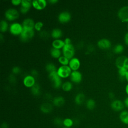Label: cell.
<instances>
[{"label":"cell","mask_w":128,"mask_h":128,"mask_svg":"<svg viewBox=\"0 0 128 128\" xmlns=\"http://www.w3.org/2000/svg\"><path fill=\"white\" fill-rule=\"evenodd\" d=\"M116 66L118 70H128V57L125 56L118 57L116 60Z\"/></svg>","instance_id":"cell-1"},{"label":"cell","mask_w":128,"mask_h":128,"mask_svg":"<svg viewBox=\"0 0 128 128\" xmlns=\"http://www.w3.org/2000/svg\"><path fill=\"white\" fill-rule=\"evenodd\" d=\"M48 78L55 88H58L62 85L61 78L58 74L57 71L48 74Z\"/></svg>","instance_id":"cell-2"},{"label":"cell","mask_w":128,"mask_h":128,"mask_svg":"<svg viewBox=\"0 0 128 128\" xmlns=\"http://www.w3.org/2000/svg\"><path fill=\"white\" fill-rule=\"evenodd\" d=\"M62 52L64 56L68 59L70 60L73 58L74 54V48L72 44H65L62 48Z\"/></svg>","instance_id":"cell-3"},{"label":"cell","mask_w":128,"mask_h":128,"mask_svg":"<svg viewBox=\"0 0 128 128\" xmlns=\"http://www.w3.org/2000/svg\"><path fill=\"white\" fill-rule=\"evenodd\" d=\"M57 72L61 78H66L70 76L72 70L68 66H61L58 69Z\"/></svg>","instance_id":"cell-4"},{"label":"cell","mask_w":128,"mask_h":128,"mask_svg":"<svg viewBox=\"0 0 128 128\" xmlns=\"http://www.w3.org/2000/svg\"><path fill=\"white\" fill-rule=\"evenodd\" d=\"M118 16L122 22H128V6L120 8L118 12Z\"/></svg>","instance_id":"cell-5"},{"label":"cell","mask_w":128,"mask_h":128,"mask_svg":"<svg viewBox=\"0 0 128 128\" xmlns=\"http://www.w3.org/2000/svg\"><path fill=\"white\" fill-rule=\"evenodd\" d=\"M34 34V30L23 28V30L20 34V39L22 42H27L33 38Z\"/></svg>","instance_id":"cell-6"},{"label":"cell","mask_w":128,"mask_h":128,"mask_svg":"<svg viewBox=\"0 0 128 128\" xmlns=\"http://www.w3.org/2000/svg\"><path fill=\"white\" fill-rule=\"evenodd\" d=\"M23 30L22 24L18 22L12 24L10 27V32L13 35H20Z\"/></svg>","instance_id":"cell-7"},{"label":"cell","mask_w":128,"mask_h":128,"mask_svg":"<svg viewBox=\"0 0 128 128\" xmlns=\"http://www.w3.org/2000/svg\"><path fill=\"white\" fill-rule=\"evenodd\" d=\"M5 16L8 20L12 21L17 19L18 18L19 13L16 10L10 8L6 11Z\"/></svg>","instance_id":"cell-8"},{"label":"cell","mask_w":128,"mask_h":128,"mask_svg":"<svg viewBox=\"0 0 128 128\" xmlns=\"http://www.w3.org/2000/svg\"><path fill=\"white\" fill-rule=\"evenodd\" d=\"M111 108L116 112H122L124 108V102L119 100H114L110 104Z\"/></svg>","instance_id":"cell-9"},{"label":"cell","mask_w":128,"mask_h":128,"mask_svg":"<svg viewBox=\"0 0 128 128\" xmlns=\"http://www.w3.org/2000/svg\"><path fill=\"white\" fill-rule=\"evenodd\" d=\"M32 6V1L30 0H22L20 11L22 14H26Z\"/></svg>","instance_id":"cell-10"},{"label":"cell","mask_w":128,"mask_h":128,"mask_svg":"<svg viewBox=\"0 0 128 128\" xmlns=\"http://www.w3.org/2000/svg\"><path fill=\"white\" fill-rule=\"evenodd\" d=\"M32 6L38 10L44 9L46 6V0H34L32 1Z\"/></svg>","instance_id":"cell-11"},{"label":"cell","mask_w":128,"mask_h":128,"mask_svg":"<svg viewBox=\"0 0 128 128\" xmlns=\"http://www.w3.org/2000/svg\"><path fill=\"white\" fill-rule=\"evenodd\" d=\"M71 19V15L68 12H62L58 16V20L61 23H66Z\"/></svg>","instance_id":"cell-12"},{"label":"cell","mask_w":128,"mask_h":128,"mask_svg":"<svg viewBox=\"0 0 128 128\" xmlns=\"http://www.w3.org/2000/svg\"><path fill=\"white\" fill-rule=\"evenodd\" d=\"M111 42L107 38H102L98 42V46L103 50H107L110 48Z\"/></svg>","instance_id":"cell-13"},{"label":"cell","mask_w":128,"mask_h":128,"mask_svg":"<svg viewBox=\"0 0 128 128\" xmlns=\"http://www.w3.org/2000/svg\"><path fill=\"white\" fill-rule=\"evenodd\" d=\"M70 78L74 82L80 83L82 80V74L78 70L73 71L70 75Z\"/></svg>","instance_id":"cell-14"},{"label":"cell","mask_w":128,"mask_h":128,"mask_svg":"<svg viewBox=\"0 0 128 128\" xmlns=\"http://www.w3.org/2000/svg\"><path fill=\"white\" fill-rule=\"evenodd\" d=\"M69 66L73 71L77 70L80 65V62L78 58H71L69 62Z\"/></svg>","instance_id":"cell-15"},{"label":"cell","mask_w":128,"mask_h":128,"mask_svg":"<svg viewBox=\"0 0 128 128\" xmlns=\"http://www.w3.org/2000/svg\"><path fill=\"white\" fill-rule=\"evenodd\" d=\"M23 84L26 87L32 88L36 84L35 78L32 75H28L24 78Z\"/></svg>","instance_id":"cell-16"},{"label":"cell","mask_w":128,"mask_h":128,"mask_svg":"<svg viewBox=\"0 0 128 128\" xmlns=\"http://www.w3.org/2000/svg\"><path fill=\"white\" fill-rule=\"evenodd\" d=\"M35 24L34 20L30 18H26L24 20L22 23L23 28L28 30H34Z\"/></svg>","instance_id":"cell-17"},{"label":"cell","mask_w":128,"mask_h":128,"mask_svg":"<svg viewBox=\"0 0 128 128\" xmlns=\"http://www.w3.org/2000/svg\"><path fill=\"white\" fill-rule=\"evenodd\" d=\"M40 110L44 114H48L52 111V106L48 102H44L41 104Z\"/></svg>","instance_id":"cell-18"},{"label":"cell","mask_w":128,"mask_h":128,"mask_svg":"<svg viewBox=\"0 0 128 128\" xmlns=\"http://www.w3.org/2000/svg\"><path fill=\"white\" fill-rule=\"evenodd\" d=\"M119 118L122 123L128 125V110H124L122 111L120 114Z\"/></svg>","instance_id":"cell-19"},{"label":"cell","mask_w":128,"mask_h":128,"mask_svg":"<svg viewBox=\"0 0 128 128\" xmlns=\"http://www.w3.org/2000/svg\"><path fill=\"white\" fill-rule=\"evenodd\" d=\"M53 104L58 107L62 106L64 104V99L62 96H58L55 97L52 100Z\"/></svg>","instance_id":"cell-20"},{"label":"cell","mask_w":128,"mask_h":128,"mask_svg":"<svg viewBox=\"0 0 128 128\" xmlns=\"http://www.w3.org/2000/svg\"><path fill=\"white\" fill-rule=\"evenodd\" d=\"M65 45L64 42L62 40H60V39H56L54 40L52 42V48H57V49H60L61 48H63L64 46Z\"/></svg>","instance_id":"cell-21"},{"label":"cell","mask_w":128,"mask_h":128,"mask_svg":"<svg viewBox=\"0 0 128 128\" xmlns=\"http://www.w3.org/2000/svg\"><path fill=\"white\" fill-rule=\"evenodd\" d=\"M85 100V96L82 93L77 94L74 98V102L78 105H80L84 103Z\"/></svg>","instance_id":"cell-22"},{"label":"cell","mask_w":128,"mask_h":128,"mask_svg":"<svg viewBox=\"0 0 128 128\" xmlns=\"http://www.w3.org/2000/svg\"><path fill=\"white\" fill-rule=\"evenodd\" d=\"M62 35V31L60 29V28H54V29L51 33V36L54 38H56V40L59 38H60Z\"/></svg>","instance_id":"cell-23"},{"label":"cell","mask_w":128,"mask_h":128,"mask_svg":"<svg viewBox=\"0 0 128 128\" xmlns=\"http://www.w3.org/2000/svg\"><path fill=\"white\" fill-rule=\"evenodd\" d=\"M31 92L34 96H38L40 93V86L38 84H35L31 88Z\"/></svg>","instance_id":"cell-24"},{"label":"cell","mask_w":128,"mask_h":128,"mask_svg":"<svg viewBox=\"0 0 128 128\" xmlns=\"http://www.w3.org/2000/svg\"><path fill=\"white\" fill-rule=\"evenodd\" d=\"M50 54L52 57L54 58H59L60 56L61 52L59 49L55 48H52L50 50Z\"/></svg>","instance_id":"cell-25"},{"label":"cell","mask_w":128,"mask_h":128,"mask_svg":"<svg viewBox=\"0 0 128 128\" xmlns=\"http://www.w3.org/2000/svg\"><path fill=\"white\" fill-rule=\"evenodd\" d=\"M46 70L48 72V74H50V72H54L57 71L56 70V66L52 62L48 63L46 64Z\"/></svg>","instance_id":"cell-26"},{"label":"cell","mask_w":128,"mask_h":128,"mask_svg":"<svg viewBox=\"0 0 128 128\" xmlns=\"http://www.w3.org/2000/svg\"><path fill=\"white\" fill-rule=\"evenodd\" d=\"M124 50V47L121 44H116L113 48L114 52L116 54H120L122 53Z\"/></svg>","instance_id":"cell-27"},{"label":"cell","mask_w":128,"mask_h":128,"mask_svg":"<svg viewBox=\"0 0 128 128\" xmlns=\"http://www.w3.org/2000/svg\"><path fill=\"white\" fill-rule=\"evenodd\" d=\"M62 88L63 90L65 92H69L72 89V84L70 82H66L62 84Z\"/></svg>","instance_id":"cell-28"},{"label":"cell","mask_w":128,"mask_h":128,"mask_svg":"<svg viewBox=\"0 0 128 128\" xmlns=\"http://www.w3.org/2000/svg\"><path fill=\"white\" fill-rule=\"evenodd\" d=\"M96 106V102L95 101L92 99L90 98L88 100H87L86 102V108L90 110H93Z\"/></svg>","instance_id":"cell-29"},{"label":"cell","mask_w":128,"mask_h":128,"mask_svg":"<svg viewBox=\"0 0 128 128\" xmlns=\"http://www.w3.org/2000/svg\"><path fill=\"white\" fill-rule=\"evenodd\" d=\"M8 22L4 20H2L0 23V30L1 32H5L8 29Z\"/></svg>","instance_id":"cell-30"},{"label":"cell","mask_w":128,"mask_h":128,"mask_svg":"<svg viewBox=\"0 0 128 128\" xmlns=\"http://www.w3.org/2000/svg\"><path fill=\"white\" fill-rule=\"evenodd\" d=\"M58 60L62 66H68L70 62L69 59H68L67 58H66L64 56H60L58 58Z\"/></svg>","instance_id":"cell-31"},{"label":"cell","mask_w":128,"mask_h":128,"mask_svg":"<svg viewBox=\"0 0 128 128\" xmlns=\"http://www.w3.org/2000/svg\"><path fill=\"white\" fill-rule=\"evenodd\" d=\"M63 124L65 127L70 128L74 124V121L70 118H66L63 120Z\"/></svg>","instance_id":"cell-32"},{"label":"cell","mask_w":128,"mask_h":128,"mask_svg":"<svg viewBox=\"0 0 128 128\" xmlns=\"http://www.w3.org/2000/svg\"><path fill=\"white\" fill-rule=\"evenodd\" d=\"M63 120L60 118L56 117L54 120V123L55 125L58 126H61L63 124Z\"/></svg>","instance_id":"cell-33"},{"label":"cell","mask_w":128,"mask_h":128,"mask_svg":"<svg viewBox=\"0 0 128 128\" xmlns=\"http://www.w3.org/2000/svg\"><path fill=\"white\" fill-rule=\"evenodd\" d=\"M127 71L128 70H118V74L121 80L125 79V76H126V74Z\"/></svg>","instance_id":"cell-34"},{"label":"cell","mask_w":128,"mask_h":128,"mask_svg":"<svg viewBox=\"0 0 128 128\" xmlns=\"http://www.w3.org/2000/svg\"><path fill=\"white\" fill-rule=\"evenodd\" d=\"M40 36L42 38L45 40V39H46L48 38L49 34L48 32L46 30H42L40 32Z\"/></svg>","instance_id":"cell-35"},{"label":"cell","mask_w":128,"mask_h":128,"mask_svg":"<svg viewBox=\"0 0 128 128\" xmlns=\"http://www.w3.org/2000/svg\"><path fill=\"white\" fill-rule=\"evenodd\" d=\"M44 24L42 22H38L35 24L34 25V28L37 31H40L42 28Z\"/></svg>","instance_id":"cell-36"},{"label":"cell","mask_w":128,"mask_h":128,"mask_svg":"<svg viewBox=\"0 0 128 128\" xmlns=\"http://www.w3.org/2000/svg\"><path fill=\"white\" fill-rule=\"evenodd\" d=\"M12 72L14 74H18L20 72V68L18 66H14L12 68Z\"/></svg>","instance_id":"cell-37"},{"label":"cell","mask_w":128,"mask_h":128,"mask_svg":"<svg viewBox=\"0 0 128 128\" xmlns=\"http://www.w3.org/2000/svg\"><path fill=\"white\" fill-rule=\"evenodd\" d=\"M9 80L12 83H14L16 82V78L14 74H10L9 76Z\"/></svg>","instance_id":"cell-38"},{"label":"cell","mask_w":128,"mask_h":128,"mask_svg":"<svg viewBox=\"0 0 128 128\" xmlns=\"http://www.w3.org/2000/svg\"><path fill=\"white\" fill-rule=\"evenodd\" d=\"M11 2L12 4L14 6H18L20 4H21L22 0H12Z\"/></svg>","instance_id":"cell-39"},{"label":"cell","mask_w":128,"mask_h":128,"mask_svg":"<svg viewBox=\"0 0 128 128\" xmlns=\"http://www.w3.org/2000/svg\"><path fill=\"white\" fill-rule=\"evenodd\" d=\"M124 44L126 46H128V32H126V34H124Z\"/></svg>","instance_id":"cell-40"},{"label":"cell","mask_w":128,"mask_h":128,"mask_svg":"<svg viewBox=\"0 0 128 128\" xmlns=\"http://www.w3.org/2000/svg\"><path fill=\"white\" fill-rule=\"evenodd\" d=\"M31 75L34 78L38 76V72L36 70H32L31 72Z\"/></svg>","instance_id":"cell-41"},{"label":"cell","mask_w":128,"mask_h":128,"mask_svg":"<svg viewBox=\"0 0 128 128\" xmlns=\"http://www.w3.org/2000/svg\"><path fill=\"white\" fill-rule=\"evenodd\" d=\"M64 42L65 44H72L71 40L70 38H65Z\"/></svg>","instance_id":"cell-42"},{"label":"cell","mask_w":128,"mask_h":128,"mask_svg":"<svg viewBox=\"0 0 128 128\" xmlns=\"http://www.w3.org/2000/svg\"><path fill=\"white\" fill-rule=\"evenodd\" d=\"M0 128H8V124L6 122H4L1 124Z\"/></svg>","instance_id":"cell-43"},{"label":"cell","mask_w":128,"mask_h":128,"mask_svg":"<svg viewBox=\"0 0 128 128\" xmlns=\"http://www.w3.org/2000/svg\"><path fill=\"white\" fill-rule=\"evenodd\" d=\"M124 106L128 108V96L124 99Z\"/></svg>","instance_id":"cell-44"},{"label":"cell","mask_w":128,"mask_h":128,"mask_svg":"<svg viewBox=\"0 0 128 128\" xmlns=\"http://www.w3.org/2000/svg\"><path fill=\"white\" fill-rule=\"evenodd\" d=\"M108 96L110 98H113L114 97V94L112 92H110L108 94Z\"/></svg>","instance_id":"cell-45"},{"label":"cell","mask_w":128,"mask_h":128,"mask_svg":"<svg viewBox=\"0 0 128 128\" xmlns=\"http://www.w3.org/2000/svg\"><path fill=\"white\" fill-rule=\"evenodd\" d=\"M58 2V0H49L48 2L52 4H54Z\"/></svg>","instance_id":"cell-46"},{"label":"cell","mask_w":128,"mask_h":128,"mask_svg":"<svg viewBox=\"0 0 128 128\" xmlns=\"http://www.w3.org/2000/svg\"><path fill=\"white\" fill-rule=\"evenodd\" d=\"M125 92H126V94L128 96V83L127 84H126V88H125Z\"/></svg>","instance_id":"cell-47"},{"label":"cell","mask_w":128,"mask_h":128,"mask_svg":"<svg viewBox=\"0 0 128 128\" xmlns=\"http://www.w3.org/2000/svg\"><path fill=\"white\" fill-rule=\"evenodd\" d=\"M125 80L127 81V82H128V70L126 72V76H125Z\"/></svg>","instance_id":"cell-48"},{"label":"cell","mask_w":128,"mask_h":128,"mask_svg":"<svg viewBox=\"0 0 128 128\" xmlns=\"http://www.w3.org/2000/svg\"><path fill=\"white\" fill-rule=\"evenodd\" d=\"M63 128H68V127H65V126H64V127Z\"/></svg>","instance_id":"cell-49"},{"label":"cell","mask_w":128,"mask_h":128,"mask_svg":"<svg viewBox=\"0 0 128 128\" xmlns=\"http://www.w3.org/2000/svg\"><path fill=\"white\" fill-rule=\"evenodd\" d=\"M127 28H128V26H127Z\"/></svg>","instance_id":"cell-50"}]
</instances>
